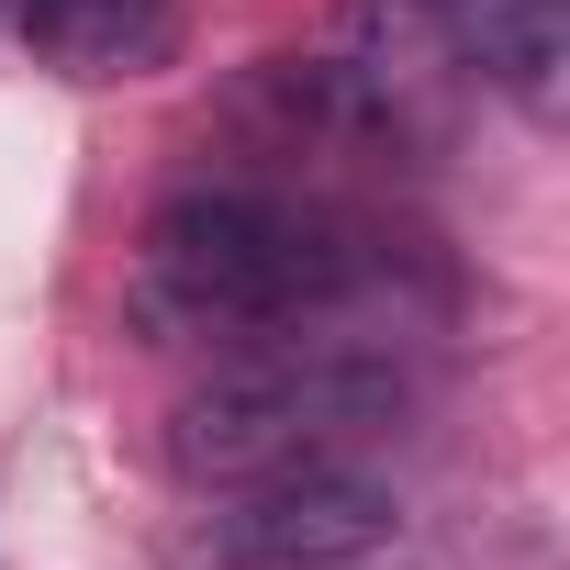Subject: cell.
Listing matches in <instances>:
<instances>
[{
  "mask_svg": "<svg viewBox=\"0 0 570 570\" xmlns=\"http://www.w3.org/2000/svg\"><path fill=\"white\" fill-rule=\"evenodd\" d=\"M414 246L314 202L279 179H202L179 202H157L146 246H135V292L124 325L146 347L179 336H279V325H325L347 303L403 292Z\"/></svg>",
  "mask_w": 570,
  "mask_h": 570,
  "instance_id": "obj_1",
  "label": "cell"
},
{
  "mask_svg": "<svg viewBox=\"0 0 570 570\" xmlns=\"http://www.w3.org/2000/svg\"><path fill=\"white\" fill-rule=\"evenodd\" d=\"M414 414V381L381 347H336V336H279L235 370H213L202 392L168 403V470L179 481H268V470H314L347 459L370 436H392Z\"/></svg>",
  "mask_w": 570,
  "mask_h": 570,
  "instance_id": "obj_2",
  "label": "cell"
},
{
  "mask_svg": "<svg viewBox=\"0 0 570 570\" xmlns=\"http://www.w3.org/2000/svg\"><path fill=\"white\" fill-rule=\"evenodd\" d=\"M392 492L358 481L347 459L314 470H268V481H224V503L202 514V559L213 570H347L392 537Z\"/></svg>",
  "mask_w": 570,
  "mask_h": 570,
  "instance_id": "obj_3",
  "label": "cell"
},
{
  "mask_svg": "<svg viewBox=\"0 0 570 570\" xmlns=\"http://www.w3.org/2000/svg\"><path fill=\"white\" fill-rule=\"evenodd\" d=\"M235 135L268 157V168H403V157H425V135L381 101V90H358L336 57H257L246 79H235Z\"/></svg>",
  "mask_w": 570,
  "mask_h": 570,
  "instance_id": "obj_4",
  "label": "cell"
},
{
  "mask_svg": "<svg viewBox=\"0 0 570 570\" xmlns=\"http://www.w3.org/2000/svg\"><path fill=\"white\" fill-rule=\"evenodd\" d=\"M336 68L358 90H381L425 146L448 135L470 79V0H336Z\"/></svg>",
  "mask_w": 570,
  "mask_h": 570,
  "instance_id": "obj_5",
  "label": "cell"
},
{
  "mask_svg": "<svg viewBox=\"0 0 570 570\" xmlns=\"http://www.w3.org/2000/svg\"><path fill=\"white\" fill-rule=\"evenodd\" d=\"M12 35L57 79H157L179 57V0H12Z\"/></svg>",
  "mask_w": 570,
  "mask_h": 570,
  "instance_id": "obj_6",
  "label": "cell"
},
{
  "mask_svg": "<svg viewBox=\"0 0 570 570\" xmlns=\"http://www.w3.org/2000/svg\"><path fill=\"white\" fill-rule=\"evenodd\" d=\"M470 79H492L525 124H559V101H570V12L559 0H470Z\"/></svg>",
  "mask_w": 570,
  "mask_h": 570,
  "instance_id": "obj_7",
  "label": "cell"
},
{
  "mask_svg": "<svg viewBox=\"0 0 570 570\" xmlns=\"http://www.w3.org/2000/svg\"><path fill=\"white\" fill-rule=\"evenodd\" d=\"M347 570H358V559H347Z\"/></svg>",
  "mask_w": 570,
  "mask_h": 570,
  "instance_id": "obj_8",
  "label": "cell"
}]
</instances>
